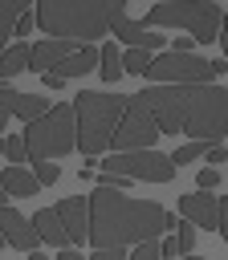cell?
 <instances>
[{
  "instance_id": "obj_1",
  "label": "cell",
  "mask_w": 228,
  "mask_h": 260,
  "mask_svg": "<svg viewBox=\"0 0 228 260\" xmlns=\"http://www.w3.org/2000/svg\"><path fill=\"white\" fill-rule=\"evenodd\" d=\"M138 102L151 110L159 134H187L191 142H224L228 138V89L200 81V85H147Z\"/></svg>"
},
{
  "instance_id": "obj_2",
  "label": "cell",
  "mask_w": 228,
  "mask_h": 260,
  "mask_svg": "<svg viewBox=\"0 0 228 260\" xmlns=\"http://www.w3.org/2000/svg\"><path fill=\"white\" fill-rule=\"evenodd\" d=\"M167 228H175V215L159 207L155 199H134L110 187H98L90 195V244L94 248H130L159 240Z\"/></svg>"
},
{
  "instance_id": "obj_3",
  "label": "cell",
  "mask_w": 228,
  "mask_h": 260,
  "mask_svg": "<svg viewBox=\"0 0 228 260\" xmlns=\"http://www.w3.org/2000/svg\"><path fill=\"white\" fill-rule=\"evenodd\" d=\"M118 16H126V0H37V28L61 41L94 45Z\"/></svg>"
},
{
  "instance_id": "obj_4",
  "label": "cell",
  "mask_w": 228,
  "mask_h": 260,
  "mask_svg": "<svg viewBox=\"0 0 228 260\" xmlns=\"http://www.w3.org/2000/svg\"><path fill=\"white\" fill-rule=\"evenodd\" d=\"M126 110L122 93H98V89H81L73 98V114H77V150L86 158H98L110 150L118 118Z\"/></svg>"
},
{
  "instance_id": "obj_5",
  "label": "cell",
  "mask_w": 228,
  "mask_h": 260,
  "mask_svg": "<svg viewBox=\"0 0 228 260\" xmlns=\"http://www.w3.org/2000/svg\"><path fill=\"white\" fill-rule=\"evenodd\" d=\"M20 134H24V146H28V162L65 158L69 150H77V114H73L69 102H57L49 114L28 122Z\"/></svg>"
},
{
  "instance_id": "obj_6",
  "label": "cell",
  "mask_w": 228,
  "mask_h": 260,
  "mask_svg": "<svg viewBox=\"0 0 228 260\" xmlns=\"http://www.w3.org/2000/svg\"><path fill=\"white\" fill-rule=\"evenodd\" d=\"M142 24H151V28H183L191 41L208 45V41L220 37L224 8L216 0H163V4H151Z\"/></svg>"
},
{
  "instance_id": "obj_7",
  "label": "cell",
  "mask_w": 228,
  "mask_h": 260,
  "mask_svg": "<svg viewBox=\"0 0 228 260\" xmlns=\"http://www.w3.org/2000/svg\"><path fill=\"white\" fill-rule=\"evenodd\" d=\"M220 73H228L224 61H204L195 53H163V57H151V69L147 77L155 85H200V81H216Z\"/></svg>"
},
{
  "instance_id": "obj_8",
  "label": "cell",
  "mask_w": 228,
  "mask_h": 260,
  "mask_svg": "<svg viewBox=\"0 0 228 260\" xmlns=\"http://www.w3.org/2000/svg\"><path fill=\"white\" fill-rule=\"evenodd\" d=\"M102 171L142 179V183H171L179 167L171 162V154L159 150H122V154H102Z\"/></svg>"
},
{
  "instance_id": "obj_9",
  "label": "cell",
  "mask_w": 228,
  "mask_h": 260,
  "mask_svg": "<svg viewBox=\"0 0 228 260\" xmlns=\"http://www.w3.org/2000/svg\"><path fill=\"white\" fill-rule=\"evenodd\" d=\"M155 138H159V126H155L151 110L138 102V93H130V98H126V110H122V118H118V130H114L110 150H114V154H122V150H151Z\"/></svg>"
},
{
  "instance_id": "obj_10",
  "label": "cell",
  "mask_w": 228,
  "mask_h": 260,
  "mask_svg": "<svg viewBox=\"0 0 228 260\" xmlns=\"http://www.w3.org/2000/svg\"><path fill=\"white\" fill-rule=\"evenodd\" d=\"M179 215H183V219H191L195 228L220 232V199H216V195H208V191L179 195Z\"/></svg>"
},
{
  "instance_id": "obj_11",
  "label": "cell",
  "mask_w": 228,
  "mask_h": 260,
  "mask_svg": "<svg viewBox=\"0 0 228 260\" xmlns=\"http://www.w3.org/2000/svg\"><path fill=\"white\" fill-rule=\"evenodd\" d=\"M57 215L69 232V244H86L90 240V195H65L57 203Z\"/></svg>"
},
{
  "instance_id": "obj_12",
  "label": "cell",
  "mask_w": 228,
  "mask_h": 260,
  "mask_svg": "<svg viewBox=\"0 0 228 260\" xmlns=\"http://www.w3.org/2000/svg\"><path fill=\"white\" fill-rule=\"evenodd\" d=\"M81 49V41H61V37H45V41H37L33 45V61H28V69L37 73H53L61 61H69L73 53Z\"/></svg>"
},
{
  "instance_id": "obj_13",
  "label": "cell",
  "mask_w": 228,
  "mask_h": 260,
  "mask_svg": "<svg viewBox=\"0 0 228 260\" xmlns=\"http://www.w3.org/2000/svg\"><path fill=\"white\" fill-rule=\"evenodd\" d=\"M0 232H4V240L12 244V248H20V252H33L37 248V228H33V219H24L16 207H0Z\"/></svg>"
},
{
  "instance_id": "obj_14",
  "label": "cell",
  "mask_w": 228,
  "mask_h": 260,
  "mask_svg": "<svg viewBox=\"0 0 228 260\" xmlns=\"http://www.w3.org/2000/svg\"><path fill=\"white\" fill-rule=\"evenodd\" d=\"M110 32H114L122 45H130V49H163V45H167L163 32H147V24H142V20H130V16H118Z\"/></svg>"
},
{
  "instance_id": "obj_15",
  "label": "cell",
  "mask_w": 228,
  "mask_h": 260,
  "mask_svg": "<svg viewBox=\"0 0 228 260\" xmlns=\"http://www.w3.org/2000/svg\"><path fill=\"white\" fill-rule=\"evenodd\" d=\"M33 228H37V236H41L45 244H53V248H73V244H69V232H65V223H61V215H57V207H41L37 219H33Z\"/></svg>"
},
{
  "instance_id": "obj_16",
  "label": "cell",
  "mask_w": 228,
  "mask_h": 260,
  "mask_svg": "<svg viewBox=\"0 0 228 260\" xmlns=\"http://www.w3.org/2000/svg\"><path fill=\"white\" fill-rule=\"evenodd\" d=\"M98 65H102V53H98L94 45H81V49H77V53H73L69 61H61V65H57L53 73H61V77L69 81V77H86V73H94Z\"/></svg>"
},
{
  "instance_id": "obj_17",
  "label": "cell",
  "mask_w": 228,
  "mask_h": 260,
  "mask_svg": "<svg viewBox=\"0 0 228 260\" xmlns=\"http://www.w3.org/2000/svg\"><path fill=\"white\" fill-rule=\"evenodd\" d=\"M0 187L8 191V195H16V199H28V195H37V175L33 171H24V167H4L0 171Z\"/></svg>"
},
{
  "instance_id": "obj_18",
  "label": "cell",
  "mask_w": 228,
  "mask_h": 260,
  "mask_svg": "<svg viewBox=\"0 0 228 260\" xmlns=\"http://www.w3.org/2000/svg\"><path fill=\"white\" fill-rule=\"evenodd\" d=\"M28 61H33V45H24V41L8 45V49L0 53V81H8V77H16V73H24V69H28Z\"/></svg>"
},
{
  "instance_id": "obj_19",
  "label": "cell",
  "mask_w": 228,
  "mask_h": 260,
  "mask_svg": "<svg viewBox=\"0 0 228 260\" xmlns=\"http://www.w3.org/2000/svg\"><path fill=\"white\" fill-rule=\"evenodd\" d=\"M53 110V102L49 98H41V93H16V106H12V118H20L24 126L28 122H37L41 114H49Z\"/></svg>"
},
{
  "instance_id": "obj_20",
  "label": "cell",
  "mask_w": 228,
  "mask_h": 260,
  "mask_svg": "<svg viewBox=\"0 0 228 260\" xmlns=\"http://www.w3.org/2000/svg\"><path fill=\"white\" fill-rule=\"evenodd\" d=\"M33 0H0V53H4V41L16 32V20L20 12H28Z\"/></svg>"
},
{
  "instance_id": "obj_21",
  "label": "cell",
  "mask_w": 228,
  "mask_h": 260,
  "mask_svg": "<svg viewBox=\"0 0 228 260\" xmlns=\"http://www.w3.org/2000/svg\"><path fill=\"white\" fill-rule=\"evenodd\" d=\"M98 69H102V81H118V77L126 73V69H122V53H118L114 45H102V65H98Z\"/></svg>"
},
{
  "instance_id": "obj_22",
  "label": "cell",
  "mask_w": 228,
  "mask_h": 260,
  "mask_svg": "<svg viewBox=\"0 0 228 260\" xmlns=\"http://www.w3.org/2000/svg\"><path fill=\"white\" fill-rule=\"evenodd\" d=\"M4 158H8L12 167L28 162V146H24V134H4Z\"/></svg>"
},
{
  "instance_id": "obj_23",
  "label": "cell",
  "mask_w": 228,
  "mask_h": 260,
  "mask_svg": "<svg viewBox=\"0 0 228 260\" xmlns=\"http://www.w3.org/2000/svg\"><path fill=\"white\" fill-rule=\"evenodd\" d=\"M122 69H126V73H147V69H151V49H130V53L122 57Z\"/></svg>"
},
{
  "instance_id": "obj_24",
  "label": "cell",
  "mask_w": 228,
  "mask_h": 260,
  "mask_svg": "<svg viewBox=\"0 0 228 260\" xmlns=\"http://www.w3.org/2000/svg\"><path fill=\"white\" fill-rule=\"evenodd\" d=\"M204 150H208V142H183L175 154H171V162L179 167V162H195V158H204Z\"/></svg>"
},
{
  "instance_id": "obj_25",
  "label": "cell",
  "mask_w": 228,
  "mask_h": 260,
  "mask_svg": "<svg viewBox=\"0 0 228 260\" xmlns=\"http://www.w3.org/2000/svg\"><path fill=\"white\" fill-rule=\"evenodd\" d=\"M12 106H16V89H12L8 81H0V130H4V122L12 118Z\"/></svg>"
},
{
  "instance_id": "obj_26",
  "label": "cell",
  "mask_w": 228,
  "mask_h": 260,
  "mask_svg": "<svg viewBox=\"0 0 228 260\" xmlns=\"http://www.w3.org/2000/svg\"><path fill=\"white\" fill-rule=\"evenodd\" d=\"M175 240H179V256H191V248H195V223H191V219H183Z\"/></svg>"
},
{
  "instance_id": "obj_27",
  "label": "cell",
  "mask_w": 228,
  "mask_h": 260,
  "mask_svg": "<svg viewBox=\"0 0 228 260\" xmlns=\"http://www.w3.org/2000/svg\"><path fill=\"white\" fill-rule=\"evenodd\" d=\"M126 260H163V256H159V240L134 244V252H126Z\"/></svg>"
},
{
  "instance_id": "obj_28",
  "label": "cell",
  "mask_w": 228,
  "mask_h": 260,
  "mask_svg": "<svg viewBox=\"0 0 228 260\" xmlns=\"http://www.w3.org/2000/svg\"><path fill=\"white\" fill-rule=\"evenodd\" d=\"M33 167H37L33 175H37V183H41V187L57 183V175H61V171H57V162H33Z\"/></svg>"
},
{
  "instance_id": "obj_29",
  "label": "cell",
  "mask_w": 228,
  "mask_h": 260,
  "mask_svg": "<svg viewBox=\"0 0 228 260\" xmlns=\"http://www.w3.org/2000/svg\"><path fill=\"white\" fill-rule=\"evenodd\" d=\"M195 187H200V191H216V187H220V167H204L200 179H195Z\"/></svg>"
},
{
  "instance_id": "obj_30",
  "label": "cell",
  "mask_w": 228,
  "mask_h": 260,
  "mask_svg": "<svg viewBox=\"0 0 228 260\" xmlns=\"http://www.w3.org/2000/svg\"><path fill=\"white\" fill-rule=\"evenodd\" d=\"M204 162H208V167H216V162H228V146H224V142L208 146V150H204Z\"/></svg>"
},
{
  "instance_id": "obj_31",
  "label": "cell",
  "mask_w": 228,
  "mask_h": 260,
  "mask_svg": "<svg viewBox=\"0 0 228 260\" xmlns=\"http://www.w3.org/2000/svg\"><path fill=\"white\" fill-rule=\"evenodd\" d=\"M33 28H37V12L28 8V12H20V20H16V37H28Z\"/></svg>"
},
{
  "instance_id": "obj_32",
  "label": "cell",
  "mask_w": 228,
  "mask_h": 260,
  "mask_svg": "<svg viewBox=\"0 0 228 260\" xmlns=\"http://www.w3.org/2000/svg\"><path fill=\"white\" fill-rule=\"evenodd\" d=\"M159 256H163V260L179 256V240H175V236H163V240H159Z\"/></svg>"
},
{
  "instance_id": "obj_33",
  "label": "cell",
  "mask_w": 228,
  "mask_h": 260,
  "mask_svg": "<svg viewBox=\"0 0 228 260\" xmlns=\"http://www.w3.org/2000/svg\"><path fill=\"white\" fill-rule=\"evenodd\" d=\"M90 260H126V248H94Z\"/></svg>"
},
{
  "instance_id": "obj_34",
  "label": "cell",
  "mask_w": 228,
  "mask_h": 260,
  "mask_svg": "<svg viewBox=\"0 0 228 260\" xmlns=\"http://www.w3.org/2000/svg\"><path fill=\"white\" fill-rule=\"evenodd\" d=\"M220 236H224V244H228V195L220 199Z\"/></svg>"
},
{
  "instance_id": "obj_35",
  "label": "cell",
  "mask_w": 228,
  "mask_h": 260,
  "mask_svg": "<svg viewBox=\"0 0 228 260\" xmlns=\"http://www.w3.org/2000/svg\"><path fill=\"white\" fill-rule=\"evenodd\" d=\"M171 53H191V37H175L171 41Z\"/></svg>"
},
{
  "instance_id": "obj_36",
  "label": "cell",
  "mask_w": 228,
  "mask_h": 260,
  "mask_svg": "<svg viewBox=\"0 0 228 260\" xmlns=\"http://www.w3.org/2000/svg\"><path fill=\"white\" fill-rule=\"evenodd\" d=\"M41 81H45L49 89H61V85H65V77H61V73H41Z\"/></svg>"
},
{
  "instance_id": "obj_37",
  "label": "cell",
  "mask_w": 228,
  "mask_h": 260,
  "mask_svg": "<svg viewBox=\"0 0 228 260\" xmlns=\"http://www.w3.org/2000/svg\"><path fill=\"white\" fill-rule=\"evenodd\" d=\"M216 41H220V49H224V57H228V12H224V24H220V37H216Z\"/></svg>"
},
{
  "instance_id": "obj_38",
  "label": "cell",
  "mask_w": 228,
  "mask_h": 260,
  "mask_svg": "<svg viewBox=\"0 0 228 260\" xmlns=\"http://www.w3.org/2000/svg\"><path fill=\"white\" fill-rule=\"evenodd\" d=\"M57 260H90V256H81L77 248H61V252H57Z\"/></svg>"
},
{
  "instance_id": "obj_39",
  "label": "cell",
  "mask_w": 228,
  "mask_h": 260,
  "mask_svg": "<svg viewBox=\"0 0 228 260\" xmlns=\"http://www.w3.org/2000/svg\"><path fill=\"white\" fill-rule=\"evenodd\" d=\"M28 260H49V256H45L41 248H33V252H28Z\"/></svg>"
},
{
  "instance_id": "obj_40",
  "label": "cell",
  "mask_w": 228,
  "mask_h": 260,
  "mask_svg": "<svg viewBox=\"0 0 228 260\" xmlns=\"http://www.w3.org/2000/svg\"><path fill=\"white\" fill-rule=\"evenodd\" d=\"M4 199H8V191H4V187H0V207H8V203H4Z\"/></svg>"
},
{
  "instance_id": "obj_41",
  "label": "cell",
  "mask_w": 228,
  "mask_h": 260,
  "mask_svg": "<svg viewBox=\"0 0 228 260\" xmlns=\"http://www.w3.org/2000/svg\"><path fill=\"white\" fill-rule=\"evenodd\" d=\"M183 260H204V256H195V252H191V256H183Z\"/></svg>"
},
{
  "instance_id": "obj_42",
  "label": "cell",
  "mask_w": 228,
  "mask_h": 260,
  "mask_svg": "<svg viewBox=\"0 0 228 260\" xmlns=\"http://www.w3.org/2000/svg\"><path fill=\"white\" fill-rule=\"evenodd\" d=\"M4 244H8V240H4V232H0V248H4Z\"/></svg>"
}]
</instances>
